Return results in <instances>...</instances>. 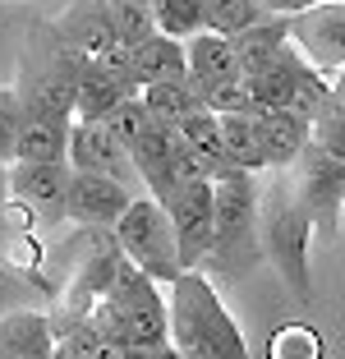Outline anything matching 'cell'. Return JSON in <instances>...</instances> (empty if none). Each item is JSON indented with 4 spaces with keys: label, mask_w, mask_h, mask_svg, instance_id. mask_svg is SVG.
Listing matches in <instances>:
<instances>
[{
    "label": "cell",
    "mask_w": 345,
    "mask_h": 359,
    "mask_svg": "<svg viewBox=\"0 0 345 359\" xmlns=\"http://www.w3.org/2000/svg\"><path fill=\"white\" fill-rule=\"evenodd\" d=\"M313 143L332 157H345V97L336 88L323 97V106L313 116Z\"/></svg>",
    "instance_id": "obj_27"
},
{
    "label": "cell",
    "mask_w": 345,
    "mask_h": 359,
    "mask_svg": "<svg viewBox=\"0 0 345 359\" xmlns=\"http://www.w3.org/2000/svg\"><path fill=\"white\" fill-rule=\"evenodd\" d=\"M217 129H221V148H226L230 166L249 170V175H267V152H262L253 111H226V116H217Z\"/></svg>",
    "instance_id": "obj_17"
},
{
    "label": "cell",
    "mask_w": 345,
    "mask_h": 359,
    "mask_svg": "<svg viewBox=\"0 0 345 359\" xmlns=\"http://www.w3.org/2000/svg\"><path fill=\"white\" fill-rule=\"evenodd\" d=\"M55 28H60L65 42L79 46L88 60H102V55H111L115 46L125 42V37L115 32V23H111V14H106L102 0H74L69 10L55 19Z\"/></svg>",
    "instance_id": "obj_12"
},
{
    "label": "cell",
    "mask_w": 345,
    "mask_h": 359,
    "mask_svg": "<svg viewBox=\"0 0 345 359\" xmlns=\"http://www.w3.org/2000/svg\"><path fill=\"white\" fill-rule=\"evenodd\" d=\"M235 55H240V69L244 74H262L281 60V51L290 46V28H285V14H272V19L253 23V28L235 32Z\"/></svg>",
    "instance_id": "obj_16"
},
{
    "label": "cell",
    "mask_w": 345,
    "mask_h": 359,
    "mask_svg": "<svg viewBox=\"0 0 345 359\" xmlns=\"http://www.w3.org/2000/svg\"><path fill=\"white\" fill-rule=\"evenodd\" d=\"M69 125L74 120L23 116L19 143H14V161H65V152H69Z\"/></svg>",
    "instance_id": "obj_19"
},
{
    "label": "cell",
    "mask_w": 345,
    "mask_h": 359,
    "mask_svg": "<svg viewBox=\"0 0 345 359\" xmlns=\"http://www.w3.org/2000/svg\"><path fill=\"white\" fill-rule=\"evenodd\" d=\"M138 97H143L147 116L157 120V125H180L184 116H194V111H203V97H198V83L194 79H166V83H147L138 88Z\"/></svg>",
    "instance_id": "obj_21"
},
{
    "label": "cell",
    "mask_w": 345,
    "mask_h": 359,
    "mask_svg": "<svg viewBox=\"0 0 345 359\" xmlns=\"http://www.w3.org/2000/svg\"><path fill=\"white\" fill-rule=\"evenodd\" d=\"M10 198V161H0V208Z\"/></svg>",
    "instance_id": "obj_31"
},
{
    "label": "cell",
    "mask_w": 345,
    "mask_h": 359,
    "mask_svg": "<svg viewBox=\"0 0 345 359\" xmlns=\"http://www.w3.org/2000/svg\"><path fill=\"white\" fill-rule=\"evenodd\" d=\"M258 240L262 258L276 267L295 299L313 295V272H309V244H313V217L304 208L299 189L290 180V166L272 170L267 184H258Z\"/></svg>",
    "instance_id": "obj_3"
},
{
    "label": "cell",
    "mask_w": 345,
    "mask_h": 359,
    "mask_svg": "<svg viewBox=\"0 0 345 359\" xmlns=\"http://www.w3.org/2000/svg\"><path fill=\"white\" fill-rule=\"evenodd\" d=\"M180 138H184L189 148H194V157L203 161V170H208L212 180L217 175H230V157H226V148H221V129H217V116H212L208 106H203V111H194V116H184L180 120Z\"/></svg>",
    "instance_id": "obj_22"
},
{
    "label": "cell",
    "mask_w": 345,
    "mask_h": 359,
    "mask_svg": "<svg viewBox=\"0 0 345 359\" xmlns=\"http://www.w3.org/2000/svg\"><path fill=\"white\" fill-rule=\"evenodd\" d=\"M184 60H189V79H230V74H244L240 69V55H235V42L221 37V32L203 28L198 37L184 42Z\"/></svg>",
    "instance_id": "obj_20"
},
{
    "label": "cell",
    "mask_w": 345,
    "mask_h": 359,
    "mask_svg": "<svg viewBox=\"0 0 345 359\" xmlns=\"http://www.w3.org/2000/svg\"><path fill=\"white\" fill-rule=\"evenodd\" d=\"M69 161H10V194L42 222V231L65 226V203H69Z\"/></svg>",
    "instance_id": "obj_9"
},
{
    "label": "cell",
    "mask_w": 345,
    "mask_h": 359,
    "mask_svg": "<svg viewBox=\"0 0 345 359\" xmlns=\"http://www.w3.org/2000/svg\"><path fill=\"white\" fill-rule=\"evenodd\" d=\"M170 226H175V244H180V263L203 267V258L212 254V235H217V189L212 180H184L161 198Z\"/></svg>",
    "instance_id": "obj_7"
},
{
    "label": "cell",
    "mask_w": 345,
    "mask_h": 359,
    "mask_svg": "<svg viewBox=\"0 0 345 359\" xmlns=\"http://www.w3.org/2000/svg\"><path fill=\"white\" fill-rule=\"evenodd\" d=\"M189 60H184V42L166 37V32H152L143 42H134V60H129V79L134 88L147 83H166V79H184Z\"/></svg>",
    "instance_id": "obj_15"
},
{
    "label": "cell",
    "mask_w": 345,
    "mask_h": 359,
    "mask_svg": "<svg viewBox=\"0 0 345 359\" xmlns=\"http://www.w3.org/2000/svg\"><path fill=\"white\" fill-rule=\"evenodd\" d=\"M152 14H157V32H166L175 42H189L208 28L203 0H152Z\"/></svg>",
    "instance_id": "obj_24"
},
{
    "label": "cell",
    "mask_w": 345,
    "mask_h": 359,
    "mask_svg": "<svg viewBox=\"0 0 345 359\" xmlns=\"http://www.w3.org/2000/svg\"><path fill=\"white\" fill-rule=\"evenodd\" d=\"M106 129H111L115 138H120V143H125V148H134L138 143V134H143L147 125H152V116H147V106H143V97H125V102L115 106V111H106Z\"/></svg>",
    "instance_id": "obj_29"
},
{
    "label": "cell",
    "mask_w": 345,
    "mask_h": 359,
    "mask_svg": "<svg viewBox=\"0 0 345 359\" xmlns=\"http://www.w3.org/2000/svg\"><path fill=\"white\" fill-rule=\"evenodd\" d=\"M55 323L42 309H14L0 318V359H51Z\"/></svg>",
    "instance_id": "obj_13"
},
{
    "label": "cell",
    "mask_w": 345,
    "mask_h": 359,
    "mask_svg": "<svg viewBox=\"0 0 345 359\" xmlns=\"http://www.w3.org/2000/svg\"><path fill=\"white\" fill-rule=\"evenodd\" d=\"M267 359H323V337L304 323H285L267 346Z\"/></svg>",
    "instance_id": "obj_28"
},
{
    "label": "cell",
    "mask_w": 345,
    "mask_h": 359,
    "mask_svg": "<svg viewBox=\"0 0 345 359\" xmlns=\"http://www.w3.org/2000/svg\"><path fill=\"white\" fill-rule=\"evenodd\" d=\"M198 83V97L212 116H226V111H249L253 97H249V74H230V79H194Z\"/></svg>",
    "instance_id": "obj_26"
},
{
    "label": "cell",
    "mask_w": 345,
    "mask_h": 359,
    "mask_svg": "<svg viewBox=\"0 0 345 359\" xmlns=\"http://www.w3.org/2000/svg\"><path fill=\"white\" fill-rule=\"evenodd\" d=\"M83 69H88V55L65 42L55 19H32L19 51V79H14L23 116L74 120V93H79Z\"/></svg>",
    "instance_id": "obj_2"
},
{
    "label": "cell",
    "mask_w": 345,
    "mask_h": 359,
    "mask_svg": "<svg viewBox=\"0 0 345 359\" xmlns=\"http://www.w3.org/2000/svg\"><path fill=\"white\" fill-rule=\"evenodd\" d=\"M134 93L138 88L129 79H120V74H111V69L88 60L83 79H79V93H74V120H102L106 111H115V106Z\"/></svg>",
    "instance_id": "obj_18"
},
{
    "label": "cell",
    "mask_w": 345,
    "mask_h": 359,
    "mask_svg": "<svg viewBox=\"0 0 345 359\" xmlns=\"http://www.w3.org/2000/svg\"><path fill=\"white\" fill-rule=\"evenodd\" d=\"M102 5H106V14H111L115 32H120L129 46L157 32V14H152V0H102Z\"/></svg>",
    "instance_id": "obj_25"
},
{
    "label": "cell",
    "mask_w": 345,
    "mask_h": 359,
    "mask_svg": "<svg viewBox=\"0 0 345 359\" xmlns=\"http://www.w3.org/2000/svg\"><path fill=\"white\" fill-rule=\"evenodd\" d=\"M203 19H208L212 32L235 37V32L253 28V23L272 19V10H267L262 0H203Z\"/></svg>",
    "instance_id": "obj_23"
},
{
    "label": "cell",
    "mask_w": 345,
    "mask_h": 359,
    "mask_svg": "<svg viewBox=\"0 0 345 359\" xmlns=\"http://www.w3.org/2000/svg\"><path fill=\"white\" fill-rule=\"evenodd\" d=\"M166 290V323H170V346L184 359H253L240 323L230 318L226 299L217 295L208 272L189 267Z\"/></svg>",
    "instance_id": "obj_1"
},
{
    "label": "cell",
    "mask_w": 345,
    "mask_h": 359,
    "mask_svg": "<svg viewBox=\"0 0 345 359\" xmlns=\"http://www.w3.org/2000/svg\"><path fill=\"white\" fill-rule=\"evenodd\" d=\"M23 125V102L14 88H0V161H14V143H19Z\"/></svg>",
    "instance_id": "obj_30"
},
{
    "label": "cell",
    "mask_w": 345,
    "mask_h": 359,
    "mask_svg": "<svg viewBox=\"0 0 345 359\" xmlns=\"http://www.w3.org/2000/svg\"><path fill=\"white\" fill-rule=\"evenodd\" d=\"M258 120V138L262 152H267V170H285L299 161V152L309 148L313 138V120L295 116V111H253Z\"/></svg>",
    "instance_id": "obj_14"
},
{
    "label": "cell",
    "mask_w": 345,
    "mask_h": 359,
    "mask_svg": "<svg viewBox=\"0 0 345 359\" xmlns=\"http://www.w3.org/2000/svg\"><path fill=\"white\" fill-rule=\"evenodd\" d=\"M74 170H97V175L125 180L134 194H143V180H138V166L129 157V148L106 129V120H74L69 125V152H65Z\"/></svg>",
    "instance_id": "obj_10"
},
{
    "label": "cell",
    "mask_w": 345,
    "mask_h": 359,
    "mask_svg": "<svg viewBox=\"0 0 345 359\" xmlns=\"http://www.w3.org/2000/svg\"><path fill=\"white\" fill-rule=\"evenodd\" d=\"M217 189V235H212V254L203 258L198 272L212 276H240L262 258L258 240V175L249 170H230L212 180Z\"/></svg>",
    "instance_id": "obj_4"
},
{
    "label": "cell",
    "mask_w": 345,
    "mask_h": 359,
    "mask_svg": "<svg viewBox=\"0 0 345 359\" xmlns=\"http://www.w3.org/2000/svg\"><path fill=\"white\" fill-rule=\"evenodd\" d=\"M129 203H134V189H129L125 180L97 175V170H74V180H69V203H65V222L111 231V226L125 217Z\"/></svg>",
    "instance_id": "obj_11"
},
{
    "label": "cell",
    "mask_w": 345,
    "mask_h": 359,
    "mask_svg": "<svg viewBox=\"0 0 345 359\" xmlns=\"http://www.w3.org/2000/svg\"><path fill=\"white\" fill-rule=\"evenodd\" d=\"M285 28H290V46L327 79L345 69V0H318L299 14H285Z\"/></svg>",
    "instance_id": "obj_8"
},
{
    "label": "cell",
    "mask_w": 345,
    "mask_h": 359,
    "mask_svg": "<svg viewBox=\"0 0 345 359\" xmlns=\"http://www.w3.org/2000/svg\"><path fill=\"white\" fill-rule=\"evenodd\" d=\"M157 359H184V355H180V350H175V346H170V341H166V346L157 350Z\"/></svg>",
    "instance_id": "obj_32"
},
{
    "label": "cell",
    "mask_w": 345,
    "mask_h": 359,
    "mask_svg": "<svg viewBox=\"0 0 345 359\" xmlns=\"http://www.w3.org/2000/svg\"><path fill=\"white\" fill-rule=\"evenodd\" d=\"M115 231V244L125 249V258L147 272L152 281H175L184 272L180 263V244H175V226H170L166 208H161L152 194H134V203L125 208V217L111 226Z\"/></svg>",
    "instance_id": "obj_5"
},
{
    "label": "cell",
    "mask_w": 345,
    "mask_h": 359,
    "mask_svg": "<svg viewBox=\"0 0 345 359\" xmlns=\"http://www.w3.org/2000/svg\"><path fill=\"white\" fill-rule=\"evenodd\" d=\"M290 180L309 217H313V235L323 244H336L341 240V212H345V157H332L309 138V148L290 166Z\"/></svg>",
    "instance_id": "obj_6"
}]
</instances>
